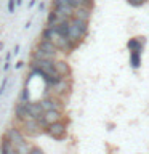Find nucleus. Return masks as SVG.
<instances>
[{"instance_id": "393cba45", "label": "nucleus", "mask_w": 149, "mask_h": 154, "mask_svg": "<svg viewBox=\"0 0 149 154\" xmlns=\"http://www.w3.org/2000/svg\"><path fill=\"white\" fill-rule=\"evenodd\" d=\"M3 69H5V71H8V69H10V61H7V64L3 66Z\"/></svg>"}, {"instance_id": "2eb2a0df", "label": "nucleus", "mask_w": 149, "mask_h": 154, "mask_svg": "<svg viewBox=\"0 0 149 154\" xmlns=\"http://www.w3.org/2000/svg\"><path fill=\"white\" fill-rule=\"evenodd\" d=\"M0 154H18V152H16V148H14L7 138H3L2 144H0Z\"/></svg>"}, {"instance_id": "f3484780", "label": "nucleus", "mask_w": 149, "mask_h": 154, "mask_svg": "<svg viewBox=\"0 0 149 154\" xmlns=\"http://www.w3.org/2000/svg\"><path fill=\"white\" fill-rule=\"evenodd\" d=\"M130 66L133 69H138L141 66V53H136V51H132L130 53Z\"/></svg>"}, {"instance_id": "5701e85b", "label": "nucleus", "mask_w": 149, "mask_h": 154, "mask_svg": "<svg viewBox=\"0 0 149 154\" xmlns=\"http://www.w3.org/2000/svg\"><path fill=\"white\" fill-rule=\"evenodd\" d=\"M35 3H37V0H31V3H29V8H32Z\"/></svg>"}, {"instance_id": "f03ea898", "label": "nucleus", "mask_w": 149, "mask_h": 154, "mask_svg": "<svg viewBox=\"0 0 149 154\" xmlns=\"http://www.w3.org/2000/svg\"><path fill=\"white\" fill-rule=\"evenodd\" d=\"M88 32V21H82L77 18L69 19V26H67V38L71 43H74L75 47H79Z\"/></svg>"}, {"instance_id": "f257e3e1", "label": "nucleus", "mask_w": 149, "mask_h": 154, "mask_svg": "<svg viewBox=\"0 0 149 154\" xmlns=\"http://www.w3.org/2000/svg\"><path fill=\"white\" fill-rule=\"evenodd\" d=\"M42 38L50 40L53 45L56 47V50L58 51H62V53H71V51H74L75 48H77L74 43L69 42V38H67V37L61 35L56 29H51V27H45V29H43Z\"/></svg>"}, {"instance_id": "9d476101", "label": "nucleus", "mask_w": 149, "mask_h": 154, "mask_svg": "<svg viewBox=\"0 0 149 154\" xmlns=\"http://www.w3.org/2000/svg\"><path fill=\"white\" fill-rule=\"evenodd\" d=\"M27 112H29V119H34V120H38L43 116V108L40 104V101H31L27 104Z\"/></svg>"}, {"instance_id": "7ed1b4c3", "label": "nucleus", "mask_w": 149, "mask_h": 154, "mask_svg": "<svg viewBox=\"0 0 149 154\" xmlns=\"http://www.w3.org/2000/svg\"><path fill=\"white\" fill-rule=\"evenodd\" d=\"M47 95L45 96H56V98H66L67 95L71 93V90H72V82L71 79H61V80H58L55 82L53 85L50 87H47Z\"/></svg>"}, {"instance_id": "b1692460", "label": "nucleus", "mask_w": 149, "mask_h": 154, "mask_svg": "<svg viewBox=\"0 0 149 154\" xmlns=\"http://www.w3.org/2000/svg\"><path fill=\"white\" fill-rule=\"evenodd\" d=\"M13 53H14V55H18V53H19V45L14 47V51H13Z\"/></svg>"}, {"instance_id": "1a4fd4ad", "label": "nucleus", "mask_w": 149, "mask_h": 154, "mask_svg": "<svg viewBox=\"0 0 149 154\" xmlns=\"http://www.w3.org/2000/svg\"><path fill=\"white\" fill-rule=\"evenodd\" d=\"M55 69H56L58 74H59L61 79H71L72 69H71V66H69V63H67V61H64V60H56Z\"/></svg>"}, {"instance_id": "20e7f679", "label": "nucleus", "mask_w": 149, "mask_h": 154, "mask_svg": "<svg viewBox=\"0 0 149 154\" xmlns=\"http://www.w3.org/2000/svg\"><path fill=\"white\" fill-rule=\"evenodd\" d=\"M45 133L53 140L66 138V135H67V120L62 119V120H59V122H55V124L48 125V127L45 128Z\"/></svg>"}, {"instance_id": "ddd939ff", "label": "nucleus", "mask_w": 149, "mask_h": 154, "mask_svg": "<svg viewBox=\"0 0 149 154\" xmlns=\"http://www.w3.org/2000/svg\"><path fill=\"white\" fill-rule=\"evenodd\" d=\"M37 48H40V50H43V51L51 53V55H58V53H59L56 50V47L53 45L50 40H47V38H40V42L37 43Z\"/></svg>"}, {"instance_id": "423d86ee", "label": "nucleus", "mask_w": 149, "mask_h": 154, "mask_svg": "<svg viewBox=\"0 0 149 154\" xmlns=\"http://www.w3.org/2000/svg\"><path fill=\"white\" fill-rule=\"evenodd\" d=\"M64 119V114L61 112V111H45L43 116L40 119H38V124L42 125V128L45 130L48 125L55 124V122H59V120Z\"/></svg>"}, {"instance_id": "39448f33", "label": "nucleus", "mask_w": 149, "mask_h": 154, "mask_svg": "<svg viewBox=\"0 0 149 154\" xmlns=\"http://www.w3.org/2000/svg\"><path fill=\"white\" fill-rule=\"evenodd\" d=\"M21 132L27 137H38V135L45 133V130L42 128V125L38 124V120H34V119H29V120H24L21 124Z\"/></svg>"}, {"instance_id": "0eeeda50", "label": "nucleus", "mask_w": 149, "mask_h": 154, "mask_svg": "<svg viewBox=\"0 0 149 154\" xmlns=\"http://www.w3.org/2000/svg\"><path fill=\"white\" fill-rule=\"evenodd\" d=\"M40 104L43 111H61V112L66 106V103H62V100L56 98V96H43L40 100Z\"/></svg>"}, {"instance_id": "f8f14e48", "label": "nucleus", "mask_w": 149, "mask_h": 154, "mask_svg": "<svg viewBox=\"0 0 149 154\" xmlns=\"http://www.w3.org/2000/svg\"><path fill=\"white\" fill-rule=\"evenodd\" d=\"M144 43H146V38L144 37H133L127 42V48L130 51H136V53H141L143 48H144Z\"/></svg>"}, {"instance_id": "a211bd4d", "label": "nucleus", "mask_w": 149, "mask_h": 154, "mask_svg": "<svg viewBox=\"0 0 149 154\" xmlns=\"http://www.w3.org/2000/svg\"><path fill=\"white\" fill-rule=\"evenodd\" d=\"M31 149H32V146L29 144V141H24L23 144L16 146V152L18 154H31Z\"/></svg>"}, {"instance_id": "dca6fc26", "label": "nucleus", "mask_w": 149, "mask_h": 154, "mask_svg": "<svg viewBox=\"0 0 149 154\" xmlns=\"http://www.w3.org/2000/svg\"><path fill=\"white\" fill-rule=\"evenodd\" d=\"M74 18L82 19V21H90L91 10H88V8H77L75 11H74Z\"/></svg>"}, {"instance_id": "4be33fe9", "label": "nucleus", "mask_w": 149, "mask_h": 154, "mask_svg": "<svg viewBox=\"0 0 149 154\" xmlns=\"http://www.w3.org/2000/svg\"><path fill=\"white\" fill-rule=\"evenodd\" d=\"M23 66H24V63H23V61H18V63H16V69H21Z\"/></svg>"}, {"instance_id": "6ab92c4d", "label": "nucleus", "mask_w": 149, "mask_h": 154, "mask_svg": "<svg viewBox=\"0 0 149 154\" xmlns=\"http://www.w3.org/2000/svg\"><path fill=\"white\" fill-rule=\"evenodd\" d=\"M127 2H128V5H132V7H143L147 0H127Z\"/></svg>"}, {"instance_id": "a878e982", "label": "nucleus", "mask_w": 149, "mask_h": 154, "mask_svg": "<svg viewBox=\"0 0 149 154\" xmlns=\"http://www.w3.org/2000/svg\"><path fill=\"white\" fill-rule=\"evenodd\" d=\"M16 5H23V0H16Z\"/></svg>"}, {"instance_id": "6e6552de", "label": "nucleus", "mask_w": 149, "mask_h": 154, "mask_svg": "<svg viewBox=\"0 0 149 154\" xmlns=\"http://www.w3.org/2000/svg\"><path fill=\"white\" fill-rule=\"evenodd\" d=\"M3 138H7L14 148L19 146V144H23L24 141H26V138H24V133H23L18 127H10V128H7V132H5Z\"/></svg>"}, {"instance_id": "412c9836", "label": "nucleus", "mask_w": 149, "mask_h": 154, "mask_svg": "<svg viewBox=\"0 0 149 154\" xmlns=\"http://www.w3.org/2000/svg\"><path fill=\"white\" fill-rule=\"evenodd\" d=\"M31 154H45V152H43V149H42L40 146H32Z\"/></svg>"}, {"instance_id": "aec40b11", "label": "nucleus", "mask_w": 149, "mask_h": 154, "mask_svg": "<svg viewBox=\"0 0 149 154\" xmlns=\"http://www.w3.org/2000/svg\"><path fill=\"white\" fill-rule=\"evenodd\" d=\"M14 8H16V0H8V11L10 13H14Z\"/></svg>"}, {"instance_id": "9b49d317", "label": "nucleus", "mask_w": 149, "mask_h": 154, "mask_svg": "<svg viewBox=\"0 0 149 154\" xmlns=\"http://www.w3.org/2000/svg\"><path fill=\"white\" fill-rule=\"evenodd\" d=\"M27 104L29 103H21V101H18L16 106H14V117H16V120H19L21 124L24 122V120H29Z\"/></svg>"}, {"instance_id": "4468645a", "label": "nucleus", "mask_w": 149, "mask_h": 154, "mask_svg": "<svg viewBox=\"0 0 149 154\" xmlns=\"http://www.w3.org/2000/svg\"><path fill=\"white\" fill-rule=\"evenodd\" d=\"M71 7L77 10V8H88L93 10L95 7V0H71Z\"/></svg>"}]
</instances>
